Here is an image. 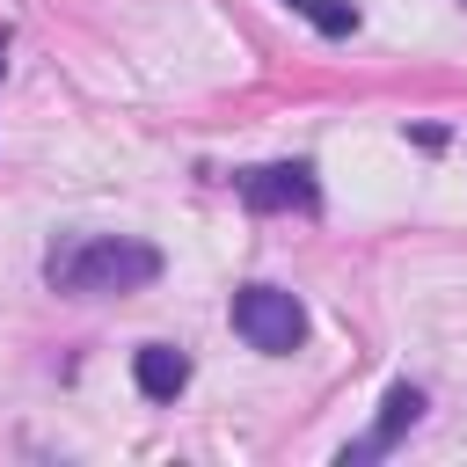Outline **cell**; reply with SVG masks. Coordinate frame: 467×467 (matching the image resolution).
<instances>
[{
    "label": "cell",
    "mask_w": 467,
    "mask_h": 467,
    "mask_svg": "<svg viewBox=\"0 0 467 467\" xmlns=\"http://www.w3.org/2000/svg\"><path fill=\"white\" fill-rule=\"evenodd\" d=\"M161 277V248L131 234H66L44 255V285L66 299H109V292H146Z\"/></svg>",
    "instance_id": "6da1fadb"
},
{
    "label": "cell",
    "mask_w": 467,
    "mask_h": 467,
    "mask_svg": "<svg viewBox=\"0 0 467 467\" xmlns=\"http://www.w3.org/2000/svg\"><path fill=\"white\" fill-rule=\"evenodd\" d=\"M131 379H139V394H146V401H175V394L190 387V358H182L175 343H139Z\"/></svg>",
    "instance_id": "5b68a950"
},
{
    "label": "cell",
    "mask_w": 467,
    "mask_h": 467,
    "mask_svg": "<svg viewBox=\"0 0 467 467\" xmlns=\"http://www.w3.org/2000/svg\"><path fill=\"white\" fill-rule=\"evenodd\" d=\"M0 44H7V29H0Z\"/></svg>",
    "instance_id": "52a82bcc"
},
{
    "label": "cell",
    "mask_w": 467,
    "mask_h": 467,
    "mask_svg": "<svg viewBox=\"0 0 467 467\" xmlns=\"http://www.w3.org/2000/svg\"><path fill=\"white\" fill-rule=\"evenodd\" d=\"M234 328H241L248 350L285 358V350L306 343V306H299L285 285H241V292H234Z\"/></svg>",
    "instance_id": "7a4b0ae2"
},
{
    "label": "cell",
    "mask_w": 467,
    "mask_h": 467,
    "mask_svg": "<svg viewBox=\"0 0 467 467\" xmlns=\"http://www.w3.org/2000/svg\"><path fill=\"white\" fill-rule=\"evenodd\" d=\"M460 7H467V0H460Z\"/></svg>",
    "instance_id": "ba28073f"
},
{
    "label": "cell",
    "mask_w": 467,
    "mask_h": 467,
    "mask_svg": "<svg viewBox=\"0 0 467 467\" xmlns=\"http://www.w3.org/2000/svg\"><path fill=\"white\" fill-rule=\"evenodd\" d=\"M416 416H423V387H409V379H394L387 387V401H379V423L358 438V445H343V467H358V460H379V452H394L401 445V431H416Z\"/></svg>",
    "instance_id": "277c9868"
},
{
    "label": "cell",
    "mask_w": 467,
    "mask_h": 467,
    "mask_svg": "<svg viewBox=\"0 0 467 467\" xmlns=\"http://www.w3.org/2000/svg\"><path fill=\"white\" fill-rule=\"evenodd\" d=\"M285 7L306 15L321 36H350V29H358V7H350V0H285Z\"/></svg>",
    "instance_id": "8992f818"
},
{
    "label": "cell",
    "mask_w": 467,
    "mask_h": 467,
    "mask_svg": "<svg viewBox=\"0 0 467 467\" xmlns=\"http://www.w3.org/2000/svg\"><path fill=\"white\" fill-rule=\"evenodd\" d=\"M234 190H241L248 212H314V204H321V182H314L306 161H263V168H241Z\"/></svg>",
    "instance_id": "3957f363"
}]
</instances>
